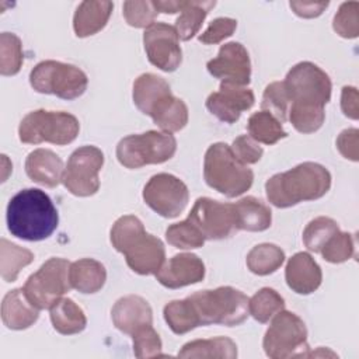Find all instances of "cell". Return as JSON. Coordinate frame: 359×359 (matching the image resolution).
Returning a JSON list of instances; mask_svg holds the SVG:
<instances>
[{
    "label": "cell",
    "instance_id": "cell-1",
    "mask_svg": "<svg viewBox=\"0 0 359 359\" xmlns=\"http://www.w3.org/2000/svg\"><path fill=\"white\" fill-rule=\"evenodd\" d=\"M6 220L7 229L14 237L41 241L56 230L59 215L48 194L38 188H27L10 199Z\"/></svg>",
    "mask_w": 359,
    "mask_h": 359
},
{
    "label": "cell",
    "instance_id": "cell-2",
    "mask_svg": "<svg viewBox=\"0 0 359 359\" xmlns=\"http://www.w3.org/2000/svg\"><path fill=\"white\" fill-rule=\"evenodd\" d=\"M330 188V171L313 161H306L289 171L275 174L265 184L266 198L276 208H290L304 201L320 199Z\"/></svg>",
    "mask_w": 359,
    "mask_h": 359
},
{
    "label": "cell",
    "instance_id": "cell-3",
    "mask_svg": "<svg viewBox=\"0 0 359 359\" xmlns=\"http://www.w3.org/2000/svg\"><path fill=\"white\" fill-rule=\"evenodd\" d=\"M203 178L215 191L227 198H236L248 191L254 172L233 154L226 143H213L205 153Z\"/></svg>",
    "mask_w": 359,
    "mask_h": 359
},
{
    "label": "cell",
    "instance_id": "cell-4",
    "mask_svg": "<svg viewBox=\"0 0 359 359\" xmlns=\"http://www.w3.org/2000/svg\"><path fill=\"white\" fill-rule=\"evenodd\" d=\"M196 314L199 327L220 324L234 327L244 323L250 314V299L231 286H220L195 292L188 296Z\"/></svg>",
    "mask_w": 359,
    "mask_h": 359
},
{
    "label": "cell",
    "instance_id": "cell-5",
    "mask_svg": "<svg viewBox=\"0 0 359 359\" xmlns=\"http://www.w3.org/2000/svg\"><path fill=\"white\" fill-rule=\"evenodd\" d=\"M79 132V119L63 111H32L22 118L18 126V137L27 144L48 142L65 146L72 143L77 137Z\"/></svg>",
    "mask_w": 359,
    "mask_h": 359
},
{
    "label": "cell",
    "instance_id": "cell-6",
    "mask_svg": "<svg viewBox=\"0 0 359 359\" xmlns=\"http://www.w3.org/2000/svg\"><path fill=\"white\" fill-rule=\"evenodd\" d=\"M175 150L177 140L171 133L147 130L121 139L116 146V158L123 167L136 170L147 164L165 163Z\"/></svg>",
    "mask_w": 359,
    "mask_h": 359
},
{
    "label": "cell",
    "instance_id": "cell-7",
    "mask_svg": "<svg viewBox=\"0 0 359 359\" xmlns=\"http://www.w3.org/2000/svg\"><path fill=\"white\" fill-rule=\"evenodd\" d=\"M31 87L41 94L76 100L87 90V74L74 65L59 60L39 62L29 73Z\"/></svg>",
    "mask_w": 359,
    "mask_h": 359
},
{
    "label": "cell",
    "instance_id": "cell-8",
    "mask_svg": "<svg viewBox=\"0 0 359 359\" xmlns=\"http://www.w3.org/2000/svg\"><path fill=\"white\" fill-rule=\"evenodd\" d=\"M265 355L272 359L307 356V328L304 321L290 311H279L272 317L262 341Z\"/></svg>",
    "mask_w": 359,
    "mask_h": 359
},
{
    "label": "cell",
    "instance_id": "cell-9",
    "mask_svg": "<svg viewBox=\"0 0 359 359\" xmlns=\"http://www.w3.org/2000/svg\"><path fill=\"white\" fill-rule=\"evenodd\" d=\"M70 262L65 258H49L41 268L32 273L22 290L29 303L38 310L50 309L72 287Z\"/></svg>",
    "mask_w": 359,
    "mask_h": 359
},
{
    "label": "cell",
    "instance_id": "cell-10",
    "mask_svg": "<svg viewBox=\"0 0 359 359\" xmlns=\"http://www.w3.org/2000/svg\"><path fill=\"white\" fill-rule=\"evenodd\" d=\"M285 87L292 104L325 107L331 100L332 84L330 76L311 62L294 65L286 74Z\"/></svg>",
    "mask_w": 359,
    "mask_h": 359
},
{
    "label": "cell",
    "instance_id": "cell-11",
    "mask_svg": "<svg viewBox=\"0 0 359 359\" xmlns=\"http://www.w3.org/2000/svg\"><path fill=\"white\" fill-rule=\"evenodd\" d=\"M104 165V153L95 146L76 149L65 167L62 182L76 196H91L100 189L98 172Z\"/></svg>",
    "mask_w": 359,
    "mask_h": 359
},
{
    "label": "cell",
    "instance_id": "cell-12",
    "mask_svg": "<svg viewBox=\"0 0 359 359\" xmlns=\"http://www.w3.org/2000/svg\"><path fill=\"white\" fill-rule=\"evenodd\" d=\"M189 199L188 187L175 175L160 172L143 188V201L157 215L172 219L184 212Z\"/></svg>",
    "mask_w": 359,
    "mask_h": 359
},
{
    "label": "cell",
    "instance_id": "cell-13",
    "mask_svg": "<svg viewBox=\"0 0 359 359\" xmlns=\"http://www.w3.org/2000/svg\"><path fill=\"white\" fill-rule=\"evenodd\" d=\"M187 219L191 220L205 240H223L237 231L233 203L198 198Z\"/></svg>",
    "mask_w": 359,
    "mask_h": 359
},
{
    "label": "cell",
    "instance_id": "cell-14",
    "mask_svg": "<svg viewBox=\"0 0 359 359\" xmlns=\"http://www.w3.org/2000/svg\"><path fill=\"white\" fill-rule=\"evenodd\" d=\"M143 45L149 62L163 72H174L182 60L180 36L175 27L154 22L144 29Z\"/></svg>",
    "mask_w": 359,
    "mask_h": 359
},
{
    "label": "cell",
    "instance_id": "cell-15",
    "mask_svg": "<svg viewBox=\"0 0 359 359\" xmlns=\"http://www.w3.org/2000/svg\"><path fill=\"white\" fill-rule=\"evenodd\" d=\"M206 67L213 77L226 83L245 87L251 80L250 56L240 42L222 45L217 56L209 60Z\"/></svg>",
    "mask_w": 359,
    "mask_h": 359
},
{
    "label": "cell",
    "instance_id": "cell-16",
    "mask_svg": "<svg viewBox=\"0 0 359 359\" xmlns=\"http://www.w3.org/2000/svg\"><path fill=\"white\" fill-rule=\"evenodd\" d=\"M255 97L252 90L222 81L220 88L212 93L206 100L208 111L219 121L226 123H234L240 115L254 105Z\"/></svg>",
    "mask_w": 359,
    "mask_h": 359
},
{
    "label": "cell",
    "instance_id": "cell-17",
    "mask_svg": "<svg viewBox=\"0 0 359 359\" xmlns=\"http://www.w3.org/2000/svg\"><path fill=\"white\" fill-rule=\"evenodd\" d=\"M128 266L139 275H156L165 262L163 241L146 231L137 234L121 252Z\"/></svg>",
    "mask_w": 359,
    "mask_h": 359
},
{
    "label": "cell",
    "instance_id": "cell-18",
    "mask_svg": "<svg viewBox=\"0 0 359 359\" xmlns=\"http://www.w3.org/2000/svg\"><path fill=\"white\" fill-rule=\"evenodd\" d=\"M205 278L203 261L191 252L174 255L170 261L164 262L156 273V279L168 289H180L188 285L201 282Z\"/></svg>",
    "mask_w": 359,
    "mask_h": 359
},
{
    "label": "cell",
    "instance_id": "cell-19",
    "mask_svg": "<svg viewBox=\"0 0 359 359\" xmlns=\"http://www.w3.org/2000/svg\"><path fill=\"white\" fill-rule=\"evenodd\" d=\"M114 325L126 335H133L146 325L153 324V311L146 299L128 294L116 300L111 310Z\"/></svg>",
    "mask_w": 359,
    "mask_h": 359
},
{
    "label": "cell",
    "instance_id": "cell-20",
    "mask_svg": "<svg viewBox=\"0 0 359 359\" xmlns=\"http://www.w3.org/2000/svg\"><path fill=\"white\" fill-rule=\"evenodd\" d=\"M285 279L294 293L310 294L320 287L323 272L309 252H296L286 264Z\"/></svg>",
    "mask_w": 359,
    "mask_h": 359
},
{
    "label": "cell",
    "instance_id": "cell-21",
    "mask_svg": "<svg viewBox=\"0 0 359 359\" xmlns=\"http://www.w3.org/2000/svg\"><path fill=\"white\" fill-rule=\"evenodd\" d=\"M25 172L31 181L48 188L62 182L65 167L62 158L49 149H36L27 156Z\"/></svg>",
    "mask_w": 359,
    "mask_h": 359
},
{
    "label": "cell",
    "instance_id": "cell-22",
    "mask_svg": "<svg viewBox=\"0 0 359 359\" xmlns=\"http://www.w3.org/2000/svg\"><path fill=\"white\" fill-rule=\"evenodd\" d=\"M39 310L27 299L22 287L10 290L1 302V320L10 330H27L36 323Z\"/></svg>",
    "mask_w": 359,
    "mask_h": 359
},
{
    "label": "cell",
    "instance_id": "cell-23",
    "mask_svg": "<svg viewBox=\"0 0 359 359\" xmlns=\"http://www.w3.org/2000/svg\"><path fill=\"white\" fill-rule=\"evenodd\" d=\"M112 8V1H81L73 15L74 34L86 38L100 32L107 25Z\"/></svg>",
    "mask_w": 359,
    "mask_h": 359
},
{
    "label": "cell",
    "instance_id": "cell-24",
    "mask_svg": "<svg viewBox=\"0 0 359 359\" xmlns=\"http://www.w3.org/2000/svg\"><path fill=\"white\" fill-rule=\"evenodd\" d=\"M170 94H172L170 84L153 73H143L133 83V102L144 115H150L156 104Z\"/></svg>",
    "mask_w": 359,
    "mask_h": 359
},
{
    "label": "cell",
    "instance_id": "cell-25",
    "mask_svg": "<svg viewBox=\"0 0 359 359\" xmlns=\"http://www.w3.org/2000/svg\"><path fill=\"white\" fill-rule=\"evenodd\" d=\"M237 230L264 231L271 227V209L254 196H245L233 203Z\"/></svg>",
    "mask_w": 359,
    "mask_h": 359
},
{
    "label": "cell",
    "instance_id": "cell-26",
    "mask_svg": "<svg viewBox=\"0 0 359 359\" xmlns=\"http://www.w3.org/2000/svg\"><path fill=\"white\" fill-rule=\"evenodd\" d=\"M70 285L80 293L91 294L102 289L107 280L105 266L95 259L81 258L70 264Z\"/></svg>",
    "mask_w": 359,
    "mask_h": 359
},
{
    "label": "cell",
    "instance_id": "cell-27",
    "mask_svg": "<svg viewBox=\"0 0 359 359\" xmlns=\"http://www.w3.org/2000/svg\"><path fill=\"white\" fill-rule=\"evenodd\" d=\"M149 116L161 130L172 133L188 123V107L181 98L170 94L156 104Z\"/></svg>",
    "mask_w": 359,
    "mask_h": 359
},
{
    "label": "cell",
    "instance_id": "cell-28",
    "mask_svg": "<svg viewBox=\"0 0 359 359\" xmlns=\"http://www.w3.org/2000/svg\"><path fill=\"white\" fill-rule=\"evenodd\" d=\"M49 310L52 325L62 335L79 334L87 325L84 311L72 299L62 297Z\"/></svg>",
    "mask_w": 359,
    "mask_h": 359
},
{
    "label": "cell",
    "instance_id": "cell-29",
    "mask_svg": "<svg viewBox=\"0 0 359 359\" xmlns=\"http://www.w3.org/2000/svg\"><path fill=\"white\" fill-rule=\"evenodd\" d=\"M178 358H237V345L227 337H216L210 339H195L187 342L178 352Z\"/></svg>",
    "mask_w": 359,
    "mask_h": 359
},
{
    "label": "cell",
    "instance_id": "cell-30",
    "mask_svg": "<svg viewBox=\"0 0 359 359\" xmlns=\"http://www.w3.org/2000/svg\"><path fill=\"white\" fill-rule=\"evenodd\" d=\"M216 6V1H185L175 21V31L182 41H189L198 34L208 13Z\"/></svg>",
    "mask_w": 359,
    "mask_h": 359
},
{
    "label": "cell",
    "instance_id": "cell-31",
    "mask_svg": "<svg viewBox=\"0 0 359 359\" xmlns=\"http://www.w3.org/2000/svg\"><path fill=\"white\" fill-rule=\"evenodd\" d=\"M283 261H285L283 250L271 243H262L252 247L247 254V259H245L248 269L252 273L259 276L273 273L276 269L280 268Z\"/></svg>",
    "mask_w": 359,
    "mask_h": 359
},
{
    "label": "cell",
    "instance_id": "cell-32",
    "mask_svg": "<svg viewBox=\"0 0 359 359\" xmlns=\"http://www.w3.org/2000/svg\"><path fill=\"white\" fill-rule=\"evenodd\" d=\"M34 261V254L6 238L0 240V269L6 282H14L22 268Z\"/></svg>",
    "mask_w": 359,
    "mask_h": 359
},
{
    "label": "cell",
    "instance_id": "cell-33",
    "mask_svg": "<svg viewBox=\"0 0 359 359\" xmlns=\"http://www.w3.org/2000/svg\"><path fill=\"white\" fill-rule=\"evenodd\" d=\"M247 128L250 136L255 142L269 146L275 144L276 142L287 136L286 130H283L282 128V123L268 111L254 112L248 118Z\"/></svg>",
    "mask_w": 359,
    "mask_h": 359
},
{
    "label": "cell",
    "instance_id": "cell-34",
    "mask_svg": "<svg viewBox=\"0 0 359 359\" xmlns=\"http://www.w3.org/2000/svg\"><path fill=\"white\" fill-rule=\"evenodd\" d=\"M163 314L165 323L174 334L182 335L199 327L196 314L188 297L167 303L163 310Z\"/></svg>",
    "mask_w": 359,
    "mask_h": 359
},
{
    "label": "cell",
    "instance_id": "cell-35",
    "mask_svg": "<svg viewBox=\"0 0 359 359\" xmlns=\"http://www.w3.org/2000/svg\"><path fill=\"white\" fill-rule=\"evenodd\" d=\"M248 310L258 323H268L275 314L285 310V300L275 289L262 287L250 299Z\"/></svg>",
    "mask_w": 359,
    "mask_h": 359
},
{
    "label": "cell",
    "instance_id": "cell-36",
    "mask_svg": "<svg viewBox=\"0 0 359 359\" xmlns=\"http://www.w3.org/2000/svg\"><path fill=\"white\" fill-rule=\"evenodd\" d=\"M24 62L21 39L11 32L0 35V73L3 76H14L20 72Z\"/></svg>",
    "mask_w": 359,
    "mask_h": 359
},
{
    "label": "cell",
    "instance_id": "cell-37",
    "mask_svg": "<svg viewBox=\"0 0 359 359\" xmlns=\"http://www.w3.org/2000/svg\"><path fill=\"white\" fill-rule=\"evenodd\" d=\"M338 231L339 227L334 219L320 216L313 219L303 230V243L309 251L320 252L325 243Z\"/></svg>",
    "mask_w": 359,
    "mask_h": 359
},
{
    "label": "cell",
    "instance_id": "cell-38",
    "mask_svg": "<svg viewBox=\"0 0 359 359\" xmlns=\"http://www.w3.org/2000/svg\"><path fill=\"white\" fill-rule=\"evenodd\" d=\"M287 118L297 132L313 133L323 126L325 119V112L323 107L290 104Z\"/></svg>",
    "mask_w": 359,
    "mask_h": 359
},
{
    "label": "cell",
    "instance_id": "cell-39",
    "mask_svg": "<svg viewBox=\"0 0 359 359\" xmlns=\"http://www.w3.org/2000/svg\"><path fill=\"white\" fill-rule=\"evenodd\" d=\"M290 97L283 81H273L268 84L262 94V111L271 112L280 123L287 119L290 108Z\"/></svg>",
    "mask_w": 359,
    "mask_h": 359
},
{
    "label": "cell",
    "instance_id": "cell-40",
    "mask_svg": "<svg viewBox=\"0 0 359 359\" xmlns=\"http://www.w3.org/2000/svg\"><path fill=\"white\" fill-rule=\"evenodd\" d=\"M165 238L168 244L181 250H192L199 248L205 244V237L199 233V230L191 223L189 219H185L180 223H174L167 227Z\"/></svg>",
    "mask_w": 359,
    "mask_h": 359
},
{
    "label": "cell",
    "instance_id": "cell-41",
    "mask_svg": "<svg viewBox=\"0 0 359 359\" xmlns=\"http://www.w3.org/2000/svg\"><path fill=\"white\" fill-rule=\"evenodd\" d=\"M358 11H359L358 1H345L339 6L332 21V28L339 36L352 39L359 35V13Z\"/></svg>",
    "mask_w": 359,
    "mask_h": 359
},
{
    "label": "cell",
    "instance_id": "cell-42",
    "mask_svg": "<svg viewBox=\"0 0 359 359\" xmlns=\"http://www.w3.org/2000/svg\"><path fill=\"white\" fill-rule=\"evenodd\" d=\"M323 258L331 264H341L355 255V240L349 233H335L320 251Z\"/></svg>",
    "mask_w": 359,
    "mask_h": 359
},
{
    "label": "cell",
    "instance_id": "cell-43",
    "mask_svg": "<svg viewBox=\"0 0 359 359\" xmlns=\"http://www.w3.org/2000/svg\"><path fill=\"white\" fill-rule=\"evenodd\" d=\"M123 17L130 27L135 28H147L154 24V20L158 14V10L154 1L143 0V1H132L128 0L122 7Z\"/></svg>",
    "mask_w": 359,
    "mask_h": 359
},
{
    "label": "cell",
    "instance_id": "cell-44",
    "mask_svg": "<svg viewBox=\"0 0 359 359\" xmlns=\"http://www.w3.org/2000/svg\"><path fill=\"white\" fill-rule=\"evenodd\" d=\"M146 231L143 227V223L133 215H126L119 217L112 229H111V243L112 247L122 252L123 248L140 233Z\"/></svg>",
    "mask_w": 359,
    "mask_h": 359
},
{
    "label": "cell",
    "instance_id": "cell-45",
    "mask_svg": "<svg viewBox=\"0 0 359 359\" xmlns=\"http://www.w3.org/2000/svg\"><path fill=\"white\" fill-rule=\"evenodd\" d=\"M133 352L135 356L139 359H147V358H156L163 356L161 353V339L157 331L151 325H146L136 331L133 335Z\"/></svg>",
    "mask_w": 359,
    "mask_h": 359
},
{
    "label": "cell",
    "instance_id": "cell-46",
    "mask_svg": "<svg viewBox=\"0 0 359 359\" xmlns=\"http://www.w3.org/2000/svg\"><path fill=\"white\" fill-rule=\"evenodd\" d=\"M237 28V21L229 17H217L215 18L209 27L198 36L199 42L205 45H215L222 42L223 39L233 35Z\"/></svg>",
    "mask_w": 359,
    "mask_h": 359
},
{
    "label": "cell",
    "instance_id": "cell-47",
    "mask_svg": "<svg viewBox=\"0 0 359 359\" xmlns=\"http://www.w3.org/2000/svg\"><path fill=\"white\" fill-rule=\"evenodd\" d=\"M231 151L243 164H255L262 157V147L250 135H241L234 139L231 144Z\"/></svg>",
    "mask_w": 359,
    "mask_h": 359
},
{
    "label": "cell",
    "instance_id": "cell-48",
    "mask_svg": "<svg viewBox=\"0 0 359 359\" xmlns=\"http://www.w3.org/2000/svg\"><path fill=\"white\" fill-rule=\"evenodd\" d=\"M358 143H359V130L356 128L342 130L337 139V147H338L339 153L345 158L352 160V161L359 160Z\"/></svg>",
    "mask_w": 359,
    "mask_h": 359
},
{
    "label": "cell",
    "instance_id": "cell-49",
    "mask_svg": "<svg viewBox=\"0 0 359 359\" xmlns=\"http://www.w3.org/2000/svg\"><path fill=\"white\" fill-rule=\"evenodd\" d=\"M289 6L299 17L314 18L328 7V1H290Z\"/></svg>",
    "mask_w": 359,
    "mask_h": 359
},
{
    "label": "cell",
    "instance_id": "cell-50",
    "mask_svg": "<svg viewBox=\"0 0 359 359\" xmlns=\"http://www.w3.org/2000/svg\"><path fill=\"white\" fill-rule=\"evenodd\" d=\"M358 90L351 86H345L341 93V109L345 116L351 119H358L359 108H358Z\"/></svg>",
    "mask_w": 359,
    "mask_h": 359
},
{
    "label": "cell",
    "instance_id": "cell-51",
    "mask_svg": "<svg viewBox=\"0 0 359 359\" xmlns=\"http://www.w3.org/2000/svg\"><path fill=\"white\" fill-rule=\"evenodd\" d=\"M184 0L180 1H174V0H168V1H154L158 13H164V14H174V13H180L181 8L184 7Z\"/></svg>",
    "mask_w": 359,
    "mask_h": 359
}]
</instances>
